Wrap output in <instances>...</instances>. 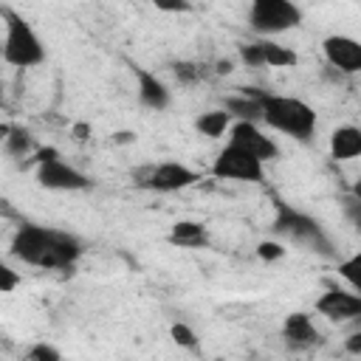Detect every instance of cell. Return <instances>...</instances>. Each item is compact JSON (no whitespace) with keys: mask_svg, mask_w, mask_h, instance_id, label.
<instances>
[{"mask_svg":"<svg viewBox=\"0 0 361 361\" xmlns=\"http://www.w3.org/2000/svg\"><path fill=\"white\" fill-rule=\"evenodd\" d=\"M11 254L34 268L45 271H68L82 257V243L59 228L45 226H20L11 237Z\"/></svg>","mask_w":361,"mask_h":361,"instance_id":"6da1fadb","label":"cell"},{"mask_svg":"<svg viewBox=\"0 0 361 361\" xmlns=\"http://www.w3.org/2000/svg\"><path fill=\"white\" fill-rule=\"evenodd\" d=\"M257 99H259V113L271 130L290 135L296 141H310V135L316 133V110L296 99V96H279V93H265L259 87H254Z\"/></svg>","mask_w":361,"mask_h":361,"instance_id":"7a4b0ae2","label":"cell"},{"mask_svg":"<svg viewBox=\"0 0 361 361\" xmlns=\"http://www.w3.org/2000/svg\"><path fill=\"white\" fill-rule=\"evenodd\" d=\"M0 17H3V25H6V37H3V45H0L3 59L11 68H34V65L45 62V45L37 37V31L31 28V23L8 6L0 8Z\"/></svg>","mask_w":361,"mask_h":361,"instance_id":"3957f363","label":"cell"},{"mask_svg":"<svg viewBox=\"0 0 361 361\" xmlns=\"http://www.w3.org/2000/svg\"><path fill=\"white\" fill-rule=\"evenodd\" d=\"M248 25L259 37H276L302 25V8L293 0H251Z\"/></svg>","mask_w":361,"mask_h":361,"instance_id":"277c9868","label":"cell"},{"mask_svg":"<svg viewBox=\"0 0 361 361\" xmlns=\"http://www.w3.org/2000/svg\"><path fill=\"white\" fill-rule=\"evenodd\" d=\"M37 183L54 192H79L90 186V178L62 161L56 147H42L37 149Z\"/></svg>","mask_w":361,"mask_h":361,"instance_id":"5b68a950","label":"cell"},{"mask_svg":"<svg viewBox=\"0 0 361 361\" xmlns=\"http://www.w3.org/2000/svg\"><path fill=\"white\" fill-rule=\"evenodd\" d=\"M274 231L288 234V237H293L296 243H305V245H310L313 251H322L324 257L333 254V251H330L333 245H330L327 234L322 231L319 220H313L310 214H305V212H299V209H293V206H288V203H282V200H276Z\"/></svg>","mask_w":361,"mask_h":361,"instance_id":"8992f818","label":"cell"},{"mask_svg":"<svg viewBox=\"0 0 361 361\" xmlns=\"http://www.w3.org/2000/svg\"><path fill=\"white\" fill-rule=\"evenodd\" d=\"M212 175L220 180H240V183H262L265 180V161H259L254 152L237 147V144H226L214 164H212Z\"/></svg>","mask_w":361,"mask_h":361,"instance_id":"52a82bcc","label":"cell"},{"mask_svg":"<svg viewBox=\"0 0 361 361\" xmlns=\"http://www.w3.org/2000/svg\"><path fill=\"white\" fill-rule=\"evenodd\" d=\"M133 178H138V183L152 189V192H178V189L192 186L200 175L195 169H189L186 164L164 161V164H152V166H144V169L133 172Z\"/></svg>","mask_w":361,"mask_h":361,"instance_id":"ba28073f","label":"cell"},{"mask_svg":"<svg viewBox=\"0 0 361 361\" xmlns=\"http://www.w3.org/2000/svg\"><path fill=\"white\" fill-rule=\"evenodd\" d=\"M228 141L243 147V149H248V152H254L259 161H276L279 158V144L271 135H265L257 121H243V118L231 121Z\"/></svg>","mask_w":361,"mask_h":361,"instance_id":"9c48e42d","label":"cell"},{"mask_svg":"<svg viewBox=\"0 0 361 361\" xmlns=\"http://www.w3.org/2000/svg\"><path fill=\"white\" fill-rule=\"evenodd\" d=\"M324 59L338 73H358L361 71V42L347 34H330L322 42Z\"/></svg>","mask_w":361,"mask_h":361,"instance_id":"30bf717a","label":"cell"},{"mask_svg":"<svg viewBox=\"0 0 361 361\" xmlns=\"http://www.w3.org/2000/svg\"><path fill=\"white\" fill-rule=\"evenodd\" d=\"M316 310L322 316H327L330 322H353L361 316V296H358V290L330 288L327 293H322L316 299Z\"/></svg>","mask_w":361,"mask_h":361,"instance_id":"8fae6325","label":"cell"},{"mask_svg":"<svg viewBox=\"0 0 361 361\" xmlns=\"http://www.w3.org/2000/svg\"><path fill=\"white\" fill-rule=\"evenodd\" d=\"M135 82H138V102L144 107H149V110H166L169 107L172 93L155 73H149L147 68H135Z\"/></svg>","mask_w":361,"mask_h":361,"instance_id":"7c38bea8","label":"cell"},{"mask_svg":"<svg viewBox=\"0 0 361 361\" xmlns=\"http://www.w3.org/2000/svg\"><path fill=\"white\" fill-rule=\"evenodd\" d=\"M361 155V130L353 124H341L330 133V158L333 161H353Z\"/></svg>","mask_w":361,"mask_h":361,"instance_id":"4fadbf2b","label":"cell"},{"mask_svg":"<svg viewBox=\"0 0 361 361\" xmlns=\"http://www.w3.org/2000/svg\"><path fill=\"white\" fill-rule=\"evenodd\" d=\"M172 245L178 248H203L209 243V231L203 223L197 220H178L172 228H169V237H166Z\"/></svg>","mask_w":361,"mask_h":361,"instance_id":"5bb4252c","label":"cell"},{"mask_svg":"<svg viewBox=\"0 0 361 361\" xmlns=\"http://www.w3.org/2000/svg\"><path fill=\"white\" fill-rule=\"evenodd\" d=\"M282 336L296 344V347H307V344H316L319 341V330L313 327L310 316L307 313H290L282 324Z\"/></svg>","mask_w":361,"mask_h":361,"instance_id":"9a60e30c","label":"cell"},{"mask_svg":"<svg viewBox=\"0 0 361 361\" xmlns=\"http://www.w3.org/2000/svg\"><path fill=\"white\" fill-rule=\"evenodd\" d=\"M231 113L223 107V110H206V113H200L197 118H195V130L200 133V135H206V138H220V135H226L228 133V127H231Z\"/></svg>","mask_w":361,"mask_h":361,"instance_id":"2e32d148","label":"cell"},{"mask_svg":"<svg viewBox=\"0 0 361 361\" xmlns=\"http://www.w3.org/2000/svg\"><path fill=\"white\" fill-rule=\"evenodd\" d=\"M226 110L231 113V118H243V121H259V99L254 93V87H245L243 96H231L226 99Z\"/></svg>","mask_w":361,"mask_h":361,"instance_id":"e0dca14e","label":"cell"},{"mask_svg":"<svg viewBox=\"0 0 361 361\" xmlns=\"http://www.w3.org/2000/svg\"><path fill=\"white\" fill-rule=\"evenodd\" d=\"M259 45H262V59H265V65H271V68H293V65L299 62L296 51H290V48H285V45H279V42L259 39Z\"/></svg>","mask_w":361,"mask_h":361,"instance_id":"ac0fdd59","label":"cell"},{"mask_svg":"<svg viewBox=\"0 0 361 361\" xmlns=\"http://www.w3.org/2000/svg\"><path fill=\"white\" fill-rule=\"evenodd\" d=\"M3 138H6V152H8V155H14V158L28 155V152H31V147H34L31 133H28V130H23V127H8V133H6Z\"/></svg>","mask_w":361,"mask_h":361,"instance_id":"d6986e66","label":"cell"},{"mask_svg":"<svg viewBox=\"0 0 361 361\" xmlns=\"http://www.w3.org/2000/svg\"><path fill=\"white\" fill-rule=\"evenodd\" d=\"M169 336H172V341H175L178 347L197 350V336H195V330H192L186 322H175V324L169 327Z\"/></svg>","mask_w":361,"mask_h":361,"instance_id":"ffe728a7","label":"cell"},{"mask_svg":"<svg viewBox=\"0 0 361 361\" xmlns=\"http://www.w3.org/2000/svg\"><path fill=\"white\" fill-rule=\"evenodd\" d=\"M358 268H361V254H353L350 259L338 262V276L350 282V290H358L361 279H358Z\"/></svg>","mask_w":361,"mask_h":361,"instance_id":"44dd1931","label":"cell"},{"mask_svg":"<svg viewBox=\"0 0 361 361\" xmlns=\"http://www.w3.org/2000/svg\"><path fill=\"white\" fill-rule=\"evenodd\" d=\"M240 62H243L245 68H265L259 39H257V42H245V45H240Z\"/></svg>","mask_w":361,"mask_h":361,"instance_id":"7402d4cb","label":"cell"},{"mask_svg":"<svg viewBox=\"0 0 361 361\" xmlns=\"http://www.w3.org/2000/svg\"><path fill=\"white\" fill-rule=\"evenodd\" d=\"M172 73H175V79H178L180 85H195L203 71H200V65H195V62H175V65H172Z\"/></svg>","mask_w":361,"mask_h":361,"instance_id":"603a6c76","label":"cell"},{"mask_svg":"<svg viewBox=\"0 0 361 361\" xmlns=\"http://www.w3.org/2000/svg\"><path fill=\"white\" fill-rule=\"evenodd\" d=\"M28 358H31V361H59L62 353H59L56 347L45 344V341H39V344H34V347L28 350Z\"/></svg>","mask_w":361,"mask_h":361,"instance_id":"cb8c5ba5","label":"cell"},{"mask_svg":"<svg viewBox=\"0 0 361 361\" xmlns=\"http://www.w3.org/2000/svg\"><path fill=\"white\" fill-rule=\"evenodd\" d=\"M17 288H20V274L11 265L0 262V293H11Z\"/></svg>","mask_w":361,"mask_h":361,"instance_id":"d4e9b609","label":"cell"},{"mask_svg":"<svg viewBox=\"0 0 361 361\" xmlns=\"http://www.w3.org/2000/svg\"><path fill=\"white\" fill-rule=\"evenodd\" d=\"M152 6L166 14H189L192 11V0H152Z\"/></svg>","mask_w":361,"mask_h":361,"instance_id":"484cf974","label":"cell"},{"mask_svg":"<svg viewBox=\"0 0 361 361\" xmlns=\"http://www.w3.org/2000/svg\"><path fill=\"white\" fill-rule=\"evenodd\" d=\"M257 257L265 259V262H274V259H282L285 257V248L279 243H274V240H265V243L257 245Z\"/></svg>","mask_w":361,"mask_h":361,"instance_id":"4316f807","label":"cell"},{"mask_svg":"<svg viewBox=\"0 0 361 361\" xmlns=\"http://www.w3.org/2000/svg\"><path fill=\"white\" fill-rule=\"evenodd\" d=\"M344 347H347L350 355H361V333H353V336L344 341Z\"/></svg>","mask_w":361,"mask_h":361,"instance_id":"83f0119b","label":"cell"},{"mask_svg":"<svg viewBox=\"0 0 361 361\" xmlns=\"http://www.w3.org/2000/svg\"><path fill=\"white\" fill-rule=\"evenodd\" d=\"M90 135V124H73V138L76 141H85Z\"/></svg>","mask_w":361,"mask_h":361,"instance_id":"f1b7e54d","label":"cell"},{"mask_svg":"<svg viewBox=\"0 0 361 361\" xmlns=\"http://www.w3.org/2000/svg\"><path fill=\"white\" fill-rule=\"evenodd\" d=\"M113 141H116V144H130V141H135V135L124 130V133H116V135H113Z\"/></svg>","mask_w":361,"mask_h":361,"instance_id":"f546056e","label":"cell"},{"mask_svg":"<svg viewBox=\"0 0 361 361\" xmlns=\"http://www.w3.org/2000/svg\"><path fill=\"white\" fill-rule=\"evenodd\" d=\"M231 71V62L226 59V62H217V73H228Z\"/></svg>","mask_w":361,"mask_h":361,"instance_id":"4dcf8cb0","label":"cell"}]
</instances>
